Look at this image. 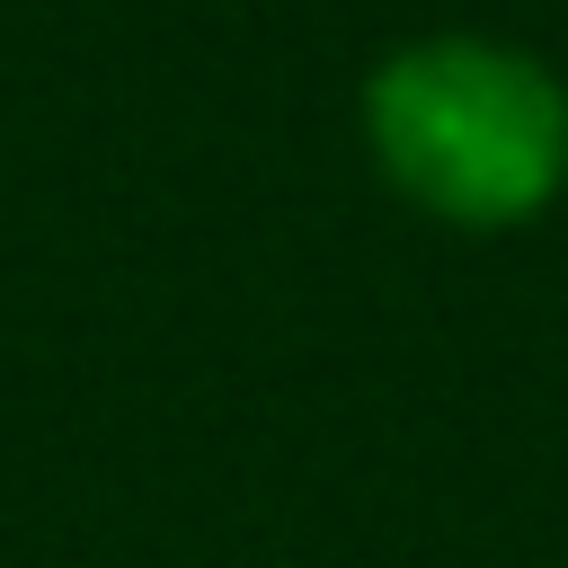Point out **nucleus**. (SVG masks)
I'll list each match as a JSON object with an SVG mask.
<instances>
[{"instance_id":"nucleus-1","label":"nucleus","mask_w":568,"mask_h":568,"mask_svg":"<svg viewBox=\"0 0 568 568\" xmlns=\"http://www.w3.org/2000/svg\"><path fill=\"white\" fill-rule=\"evenodd\" d=\"M382 186L444 231H524L568 195V80L506 36H408L355 98Z\"/></svg>"}]
</instances>
